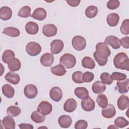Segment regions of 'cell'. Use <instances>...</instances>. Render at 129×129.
<instances>
[{
  "label": "cell",
  "mask_w": 129,
  "mask_h": 129,
  "mask_svg": "<svg viewBox=\"0 0 129 129\" xmlns=\"http://www.w3.org/2000/svg\"><path fill=\"white\" fill-rule=\"evenodd\" d=\"M50 46L52 54H57L62 50L64 47V43L60 39H55L51 42Z\"/></svg>",
  "instance_id": "52a82bcc"
},
{
  "label": "cell",
  "mask_w": 129,
  "mask_h": 129,
  "mask_svg": "<svg viewBox=\"0 0 129 129\" xmlns=\"http://www.w3.org/2000/svg\"><path fill=\"white\" fill-rule=\"evenodd\" d=\"M120 44L125 48L128 49L129 48V37L128 36H126L123 37L120 39Z\"/></svg>",
  "instance_id": "bcb514c9"
},
{
  "label": "cell",
  "mask_w": 129,
  "mask_h": 129,
  "mask_svg": "<svg viewBox=\"0 0 129 129\" xmlns=\"http://www.w3.org/2000/svg\"><path fill=\"white\" fill-rule=\"evenodd\" d=\"M5 78L7 81L13 85L18 84L20 81V77L19 75L12 71L7 73L5 76Z\"/></svg>",
  "instance_id": "e0dca14e"
},
{
  "label": "cell",
  "mask_w": 129,
  "mask_h": 129,
  "mask_svg": "<svg viewBox=\"0 0 129 129\" xmlns=\"http://www.w3.org/2000/svg\"><path fill=\"white\" fill-rule=\"evenodd\" d=\"M81 106L84 110L86 111H91L95 108V103L94 101L89 96L87 98L82 99L81 101Z\"/></svg>",
  "instance_id": "8fae6325"
},
{
  "label": "cell",
  "mask_w": 129,
  "mask_h": 129,
  "mask_svg": "<svg viewBox=\"0 0 129 129\" xmlns=\"http://www.w3.org/2000/svg\"><path fill=\"white\" fill-rule=\"evenodd\" d=\"M21 67L20 61L18 58H15L13 60L8 64L9 69L12 72L19 71Z\"/></svg>",
  "instance_id": "e575fe53"
},
{
  "label": "cell",
  "mask_w": 129,
  "mask_h": 129,
  "mask_svg": "<svg viewBox=\"0 0 129 129\" xmlns=\"http://www.w3.org/2000/svg\"><path fill=\"white\" fill-rule=\"evenodd\" d=\"M106 21L109 26L111 27H115L119 22V16L116 13H110L108 15L106 18Z\"/></svg>",
  "instance_id": "7402d4cb"
},
{
  "label": "cell",
  "mask_w": 129,
  "mask_h": 129,
  "mask_svg": "<svg viewBox=\"0 0 129 129\" xmlns=\"http://www.w3.org/2000/svg\"><path fill=\"white\" fill-rule=\"evenodd\" d=\"M26 50L29 55L32 56H35L40 53L41 51V47L38 43L32 41L27 44Z\"/></svg>",
  "instance_id": "5b68a950"
},
{
  "label": "cell",
  "mask_w": 129,
  "mask_h": 129,
  "mask_svg": "<svg viewBox=\"0 0 129 129\" xmlns=\"http://www.w3.org/2000/svg\"><path fill=\"white\" fill-rule=\"evenodd\" d=\"M115 125L118 128H123L129 124L128 121L123 117H118L114 120Z\"/></svg>",
  "instance_id": "8d00e7d4"
},
{
  "label": "cell",
  "mask_w": 129,
  "mask_h": 129,
  "mask_svg": "<svg viewBox=\"0 0 129 129\" xmlns=\"http://www.w3.org/2000/svg\"><path fill=\"white\" fill-rule=\"evenodd\" d=\"M98 13V8L95 6H90L85 11V15L89 18H93L96 16Z\"/></svg>",
  "instance_id": "836d02e7"
},
{
  "label": "cell",
  "mask_w": 129,
  "mask_h": 129,
  "mask_svg": "<svg viewBox=\"0 0 129 129\" xmlns=\"http://www.w3.org/2000/svg\"><path fill=\"white\" fill-rule=\"evenodd\" d=\"M129 105V98L125 95L120 96L117 100V106L120 110H124L127 109Z\"/></svg>",
  "instance_id": "d4e9b609"
},
{
  "label": "cell",
  "mask_w": 129,
  "mask_h": 129,
  "mask_svg": "<svg viewBox=\"0 0 129 129\" xmlns=\"http://www.w3.org/2000/svg\"><path fill=\"white\" fill-rule=\"evenodd\" d=\"M15 58V54L12 50H5L2 55V60L4 63L8 64Z\"/></svg>",
  "instance_id": "484cf974"
},
{
  "label": "cell",
  "mask_w": 129,
  "mask_h": 129,
  "mask_svg": "<svg viewBox=\"0 0 129 129\" xmlns=\"http://www.w3.org/2000/svg\"><path fill=\"white\" fill-rule=\"evenodd\" d=\"M77 102L74 98L68 99L63 105V109L67 112H73L77 108Z\"/></svg>",
  "instance_id": "9a60e30c"
},
{
  "label": "cell",
  "mask_w": 129,
  "mask_h": 129,
  "mask_svg": "<svg viewBox=\"0 0 129 129\" xmlns=\"http://www.w3.org/2000/svg\"><path fill=\"white\" fill-rule=\"evenodd\" d=\"M83 73L81 71H78L75 72L72 75V80L73 81L77 84H82L84 83V81L82 79Z\"/></svg>",
  "instance_id": "ab89813d"
},
{
  "label": "cell",
  "mask_w": 129,
  "mask_h": 129,
  "mask_svg": "<svg viewBox=\"0 0 129 129\" xmlns=\"http://www.w3.org/2000/svg\"><path fill=\"white\" fill-rule=\"evenodd\" d=\"M96 49L93 54L95 59L99 66H105L111 54L109 48L105 42H99L96 45Z\"/></svg>",
  "instance_id": "6da1fadb"
},
{
  "label": "cell",
  "mask_w": 129,
  "mask_h": 129,
  "mask_svg": "<svg viewBox=\"0 0 129 129\" xmlns=\"http://www.w3.org/2000/svg\"><path fill=\"white\" fill-rule=\"evenodd\" d=\"M31 9L29 6H25L19 10L18 15L22 18H28L31 15Z\"/></svg>",
  "instance_id": "d590c367"
},
{
  "label": "cell",
  "mask_w": 129,
  "mask_h": 129,
  "mask_svg": "<svg viewBox=\"0 0 129 129\" xmlns=\"http://www.w3.org/2000/svg\"><path fill=\"white\" fill-rule=\"evenodd\" d=\"M40 60L42 66L44 67H50L53 62L54 56L52 53H46L41 56Z\"/></svg>",
  "instance_id": "5bb4252c"
},
{
  "label": "cell",
  "mask_w": 129,
  "mask_h": 129,
  "mask_svg": "<svg viewBox=\"0 0 129 129\" xmlns=\"http://www.w3.org/2000/svg\"><path fill=\"white\" fill-rule=\"evenodd\" d=\"M80 0H69V1H66V2L68 3L69 5H70L71 7H77L78 6L80 3Z\"/></svg>",
  "instance_id": "7dc6e473"
},
{
  "label": "cell",
  "mask_w": 129,
  "mask_h": 129,
  "mask_svg": "<svg viewBox=\"0 0 129 129\" xmlns=\"http://www.w3.org/2000/svg\"><path fill=\"white\" fill-rule=\"evenodd\" d=\"M112 80L116 81L124 80L126 79V75L125 74L114 72H113L111 75Z\"/></svg>",
  "instance_id": "b9f144b4"
},
{
  "label": "cell",
  "mask_w": 129,
  "mask_h": 129,
  "mask_svg": "<svg viewBox=\"0 0 129 129\" xmlns=\"http://www.w3.org/2000/svg\"><path fill=\"white\" fill-rule=\"evenodd\" d=\"M50 71L53 74L58 76H63L66 73L65 68L61 64H58L51 67Z\"/></svg>",
  "instance_id": "1f68e13d"
},
{
  "label": "cell",
  "mask_w": 129,
  "mask_h": 129,
  "mask_svg": "<svg viewBox=\"0 0 129 129\" xmlns=\"http://www.w3.org/2000/svg\"><path fill=\"white\" fill-rule=\"evenodd\" d=\"M31 118L34 122L40 123L43 122L45 119V115L42 114L37 110L33 111L31 115Z\"/></svg>",
  "instance_id": "f546056e"
},
{
  "label": "cell",
  "mask_w": 129,
  "mask_h": 129,
  "mask_svg": "<svg viewBox=\"0 0 129 129\" xmlns=\"http://www.w3.org/2000/svg\"><path fill=\"white\" fill-rule=\"evenodd\" d=\"M37 110L44 115L49 114L52 110V106L49 102L46 101H41L37 107Z\"/></svg>",
  "instance_id": "8992f818"
},
{
  "label": "cell",
  "mask_w": 129,
  "mask_h": 129,
  "mask_svg": "<svg viewBox=\"0 0 129 129\" xmlns=\"http://www.w3.org/2000/svg\"><path fill=\"white\" fill-rule=\"evenodd\" d=\"M94 78V75L93 73H91L90 72H85L82 77L83 80L84 82L86 83H89L91 82Z\"/></svg>",
  "instance_id": "7bdbcfd3"
},
{
  "label": "cell",
  "mask_w": 129,
  "mask_h": 129,
  "mask_svg": "<svg viewBox=\"0 0 129 129\" xmlns=\"http://www.w3.org/2000/svg\"><path fill=\"white\" fill-rule=\"evenodd\" d=\"M2 123L6 129H15V121L13 117L9 115L4 117L2 120Z\"/></svg>",
  "instance_id": "44dd1931"
},
{
  "label": "cell",
  "mask_w": 129,
  "mask_h": 129,
  "mask_svg": "<svg viewBox=\"0 0 129 129\" xmlns=\"http://www.w3.org/2000/svg\"><path fill=\"white\" fill-rule=\"evenodd\" d=\"M88 127L87 122L83 119L79 120L77 121L75 124V129H86Z\"/></svg>",
  "instance_id": "f6af8a7d"
},
{
  "label": "cell",
  "mask_w": 129,
  "mask_h": 129,
  "mask_svg": "<svg viewBox=\"0 0 129 129\" xmlns=\"http://www.w3.org/2000/svg\"><path fill=\"white\" fill-rule=\"evenodd\" d=\"M58 122L60 127L66 128L71 126L72 120L70 116L67 115H62L58 118Z\"/></svg>",
  "instance_id": "d6986e66"
},
{
  "label": "cell",
  "mask_w": 129,
  "mask_h": 129,
  "mask_svg": "<svg viewBox=\"0 0 129 129\" xmlns=\"http://www.w3.org/2000/svg\"><path fill=\"white\" fill-rule=\"evenodd\" d=\"M2 90L3 95L8 98H11L14 96L15 90L10 85L6 84L3 85Z\"/></svg>",
  "instance_id": "4316f807"
},
{
  "label": "cell",
  "mask_w": 129,
  "mask_h": 129,
  "mask_svg": "<svg viewBox=\"0 0 129 129\" xmlns=\"http://www.w3.org/2000/svg\"><path fill=\"white\" fill-rule=\"evenodd\" d=\"M25 30L27 33L30 35H35L38 32V25L34 22H29L25 26Z\"/></svg>",
  "instance_id": "cb8c5ba5"
},
{
  "label": "cell",
  "mask_w": 129,
  "mask_h": 129,
  "mask_svg": "<svg viewBox=\"0 0 129 129\" xmlns=\"http://www.w3.org/2000/svg\"><path fill=\"white\" fill-rule=\"evenodd\" d=\"M92 90L95 94H100L105 91L106 85L101 81H96L92 85Z\"/></svg>",
  "instance_id": "603a6c76"
},
{
  "label": "cell",
  "mask_w": 129,
  "mask_h": 129,
  "mask_svg": "<svg viewBox=\"0 0 129 129\" xmlns=\"http://www.w3.org/2000/svg\"><path fill=\"white\" fill-rule=\"evenodd\" d=\"M116 85L118 88V92L120 94L126 93L128 92L129 79H126L124 80L118 81Z\"/></svg>",
  "instance_id": "ffe728a7"
},
{
  "label": "cell",
  "mask_w": 129,
  "mask_h": 129,
  "mask_svg": "<svg viewBox=\"0 0 129 129\" xmlns=\"http://www.w3.org/2000/svg\"><path fill=\"white\" fill-rule=\"evenodd\" d=\"M21 112V109L16 106H10L7 109V114L11 117H16L20 115Z\"/></svg>",
  "instance_id": "d6a6232c"
},
{
  "label": "cell",
  "mask_w": 129,
  "mask_h": 129,
  "mask_svg": "<svg viewBox=\"0 0 129 129\" xmlns=\"http://www.w3.org/2000/svg\"><path fill=\"white\" fill-rule=\"evenodd\" d=\"M96 102L98 105L101 108H103L108 104V99L107 97L104 94L99 95L96 99Z\"/></svg>",
  "instance_id": "74e56055"
},
{
  "label": "cell",
  "mask_w": 129,
  "mask_h": 129,
  "mask_svg": "<svg viewBox=\"0 0 129 129\" xmlns=\"http://www.w3.org/2000/svg\"><path fill=\"white\" fill-rule=\"evenodd\" d=\"M104 42L107 45H110L112 48L114 49L119 48L121 46L120 39L113 35H109L107 36L105 39Z\"/></svg>",
  "instance_id": "30bf717a"
},
{
  "label": "cell",
  "mask_w": 129,
  "mask_h": 129,
  "mask_svg": "<svg viewBox=\"0 0 129 129\" xmlns=\"http://www.w3.org/2000/svg\"><path fill=\"white\" fill-rule=\"evenodd\" d=\"M82 65L85 68L93 69L95 67V62L91 57L85 56L82 60Z\"/></svg>",
  "instance_id": "4dcf8cb0"
},
{
  "label": "cell",
  "mask_w": 129,
  "mask_h": 129,
  "mask_svg": "<svg viewBox=\"0 0 129 129\" xmlns=\"http://www.w3.org/2000/svg\"><path fill=\"white\" fill-rule=\"evenodd\" d=\"M74 93L78 98L82 99L87 98L89 96L88 90L83 87L76 88L75 89Z\"/></svg>",
  "instance_id": "83f0119b"
},
{
  "label": "cell",
  "mask_w": 129,
  "mask_h": 129,
  "mask_svg": "<svg viewBox=\"0 0 129 129\" xmlns=\"http://www.w3.org/2000/svg\"><path fill=\"white\" fill-rule=\"evenodd\" d=\"M46 12L45 10L42 8H36L32 13L31 17L38 21H42L46 17Z\"/></svg>",
  "instance_id": "2e32d148"
},
{
  "label": "cell",
  "mask_w": 129,
  "mask_h": 129,
  "mask_svg": "<svg viewBox=\"0 0 129 129\" xmlns=\"http://www.w3.org/2000/svg\"><path fill=\"white\" fill-rule=\"evenodd\" d=\"M72 46L75 49L81 51L85 49L86 46V41L84 37L80 35L74 36L72 40Z\"/></svg>",
  "instance_id": "277c9868"
},
{
  "label": "cell",
  "mask_w": 129,
  "mask_h": 129,
  "mask_svg": "<svg viewBox=\"0 0 129 129\" xmlns=\"http://www.w3.org/2000/svg\"><path fill=\"white\" fill-rule=\"evenodd\" d=\"M3 33L12 37H16L19 36L20 32L19 29L13 27H8L4 29Z\"/></svg>",
  "instance_id": "f1b7e54d"
},
{
  "label": "cell",
  "mask_w": 129,
  "mask_h": 129,
  "mask_svg": "<svg viewBox=\"0 0 129 129\" xmlns=\"http://www.w3.org/2000/svg\"><path fill=\"white\" fill-rule=\"evenodd\" d=\"M120 2L118 0H110L107 2L106 6L107 8L110 10H115L119 7Z\"/></svg>",
  "instance_id": "ee69618b"
},
{
  "label": "cell",
  "mask_w": 129,
  "mask_h": 129,
  "mask_svg": "<svg viewBox=\"0 0 129 129\" xmlns=\"http://www.w3.org/2000/svg\"><path fill=\"white\" fill-rule=\"evenodd\" d=\"M12 16V11L10 8L3 6L0 9V18L4 21L10 20Z\"/></svg>",
  "instance_id": "ac0fdd59"
},
{
  "label": "cell",
  "mask_w": 129,
  "mask_h": 129,
  "mask_svg": "<svg viewBox=\"0 0 129 129\" xmlns=\"http://www.w3.org/2000/svg\"><path fill=\"white\" fill-rule=\"evenodd\" d=\"M120 30L121 32L124 35H128L129 34V20H124L121 24Z\"/></svg>",
  "instance_id": "60d3db41"
},
{
  "label": "cell",
  "mask_w": 129,
  "mask_h": 129,
  "mask_svg": "<svg viewBox=\"0 0 129 129\" xmlns=\"http://www.w3.org/2000/svg\"><path fill=\"white\" fill-rule=\"evenodd\" d=\"M59 63L67 69H71L76 65V59L73 54L65 53L60 58Z\"/></svg>",
  "instance_id": "3957f363"
},
{
  "label": "cell",
  "mask_w": 129,
  "mask_h": 129,
  "mask_svg": "<svg viewBox=\"0 0 129 129\" xmlns=\"http://www.w3.org/2000/svg\"><path fill=\"white\" fill-rule=\"evenodd\" d=\"M49 96L52 100L55 102H58L62 97V90L58 87H54L51 89Z\"/></svg>",
  "instance_id": "4fadbf2b"
},
{
  "label": "cell",
  "mask_w": 129,
  "mask_h": 129,
  "mask_svg": "<svg viewBox=\"0 0 129 129\" xmlns=\"http://www.w3.org/2000/svg\"><path fill=\"white\" fill-rule=\"evenodd\" d=\"M25 96L30 99H33L36 97L38 91L37 87L33 84L27 85L24 90Z\"/></svg>",
  "instance_id": "ba28073f"
},
{
  "label": "cell",
  "mask_w": 129,
  "mask_h": 129,
  "mask_svg": "<svg viewBox=\"0 0 129 129\" xmlns=\"http://www.w3.org/2000/svg\"><path fill=\"white\" fill-rule=\"evenodd\" d=\"M102 116L106 118H111L113 117L116 113L115 107L111 104H108L106 107L103 108L101 111Z\"/></svg>",
  "instance_id": "7c38bea8"
},
{
  "label": "cell",
  "mask_w": 129,
  "mask_h": 129,
  "mask_svg": "<svg viewBox=\"0 0 129 129\" xmlns=\"http://www.w3.org/2000/svg\"><path fill=\"white\" fill-rule=\"evenodd\" d=\"M57 32V28L53 24H46L42 27V33L47 37L54 36L56 34Z\"/></svg>",
  "instance_id": "9c48e42d"
},
{
  "label": "cell",
  "mask_w": 129,
  "mask_h": 129,
  "mask_svg": "<svg viewBox=\"0 0 129 129\" xmlns=\"http://www.w3.org/2000/svg\"><path fill=\"white\" fill-rule=\"evenodd\" d=\"M114 67L119 69L129 70V58L127 55L124 52L117 53L113 59Z\"/></svg>",
  "instance_id": "7a4b0ae2"
},
{
  "label": "cell",
  "mask_w": 129,
  "mask_h": 129,
  "mask_svg": "<svg viewBox=\"0 0 129 129\" xmlns=\"http://www.w3.org/2000/svg\"><path fill=\"white\" fill-rule=\"evenodd\" d=\"M100 78L102 82L105 84L109 85H111L113 82V80L111 78V75L107 72L102 73L100 75Z\"/></svg>",
  "instance_id": "f35d334b"
},
{
  "label": "cell",
  "mask_w": 129,
  "mask_h": 129,
  "mask_svg": "<svg viewBox=\"0 0 129 129\" xmlns=\"http://www.w3.org/2000/svg\"><path fill=\"white\" fill-rule=\"evenodd\" d=\"M19 127L21 129H33V126L29 123H21L19 124Z\"/></svg>",
  "instance_id": "c3c4849f"
}]
</instances>
